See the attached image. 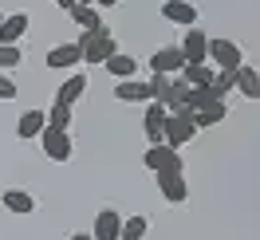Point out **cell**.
I'll list each match as a JSON object with an SVG mask.
<instances>
[{"instance_id":"obj_1","label":"cell","mask_w":260,"mask_h":240,"mask_svg":"<svg viewBox=\"0 0 260 240\" xmlns=\"http://www.w3.org/2000/svg\"><path fill=\"white\" fill-rule=\"evenodd\" d=\"M83 51V63H103L107 55H114L118 51V44H114V32L107 28V24H99V28H87V32L75 40Z\"/></svg>"},{"instance_id":"obj_2","label":"cell","mask_w":260,"mask_h":240,"mask_svg":"<svg viewBox=\"0 0 260 240\" xmlns=\"http://www.w3.org/2000/svg\"><path fill=\"white\" fill-rule=\"evenodd\" d=\"M193 134H197V126H193V118H189V111H185V107L166 111V126H162V142H166V146L181 150V146L189 142Z\"/></svg>"},{"instance_id":"obj_3","label":"cell","mask_w":260,"mask_h":240,"mask_svg":"<svg viewBox=\"0 0 260 240\" xmlns=\"http://www.w3.org/2000/svg\"><path fill=\"white\" fill-rule=\"evenodd\" d=\"M209 59L217 71H237L244 63V51L241 44H233V40H209Z\"/></svg>"},{"instance_id":"obj_4","label":"cell","mask_w":260,"mask_h":240,"mask_svg":"<svg viewBox=\"0 0 260 240\" xmlns=\"http://www.w3.org/2000/svg\"><path fill=\"white\" fill-rule=\"evenodd\" d=\"M142 165L154 169V174H162V169H181V154L174 146H166V142H154L146 154H142Z\"/></svg>"},{"instance_id":"obj_5","label":"cell","mask_w":260,"mask_h":240,"mask_svg":"<svg viewBox=\"0 0 260 240\" xmlns=\"http://www.w3.org/2000/svg\"><path fill=\"white\" fill-rule=\"evenodd\" d=\"M40 146H44V154H48L51 161H67L71 158V134L67 130H40Z\"/></svg>"},{"instance_id":"obj_6","label":"cell","mask_w":260,"mask_h":240,"mask_svg":"<svg viewBox=\"0 0 260 240\" xmlns=\"http://www.w3.org/2000/svg\"><path fill=\"white\" fill-rule=\"evenodd\" d=\"M158 189H162V197L170 205H181V201L189 197V185H185L181 169H162V174H158Z\"/></svg>"},{"instance_id":"obj_7","label":"cell","mask_w":260,"mask_h":240,"mask_svg":"<svg viewBox=\"0 0 260 240\" xmlns=\"http://www.w3.org/2000/svg\"><path fill=\"white\" fill-rule=\"evenodd\" d=\"M178 48H181V55H185V63H205V59H209V36L201 32V28H189Z\"/></svg>"},{"instance_id":"obj_8","label":"cell","mask_w":260,"mask_h":240,"mask_svg":"<svg viewBox=\"0 0 260 240\" xmlns=\"http://www.w3.org/2000/svg\"><path fill=\"white\" fill-rule=\"evenodd\" d=\"M181 67H185V55H181L178 44H170V48H158L150 55V71H162V75H178Z\"/></svg>"},{"instance_id":"obj_9","label":"cell","mask_w":260,"mask_h":240,"mask_svg":"<svg viewBox=\"0 0 260 240\" xmlns=\"http://www.w3.org/2000/svg\"><path fill=\"white\" fill-rule=\"evenodd\" d=\"M114 98H118V102H150V98H154V87L142 83V79H118Z\"/></svg>"},{"instance_id":"obj_10","label":"cell","mask_w":260,"mask_h":240,"mask_svg":"<svg viewBox=\"0 0 260 240\" xmlns=\"http://www.w3.org/2000/svg\"><path fill=\"white\" fill-rule=\"evenodd\" d=\"M75 63H83L79 44H55V48L48 51V67L51 71H67V67H75Z\"/></svg>"},{"instance_id":"obj_11","label":"cell","mask_w":260,"mask_h":240,"mask_svg":"<svg viewBox=\"0 0 260 240\" xmlns=\"http://www.w3.org/2000/svg\"><path fill=\"white\" fill-rule=\"evenodd\" d=\"M28 24H32L28 12H12V16H4V20H0V44H20L24 32H28Z\"/></svg>"},{"instance_id":"obj_12","label":"cell","mask_w":260,"mask_h":240,"mask_svg":"<svg viewBox=\"0 0 260 240\" xmlns=\"http://www.w3.org/2000/svg\"><path fill=\"white\" fill-rule=\"evenodd\" d=\"M162 126H166V107L162 102H146V118H142V130H146V142H162Z\"/></svg>"},{"instance_id":"obj_13","label":"cell","mask_w":260,"mask_h":240,"mask_svg":"<svg viewBox=\"0 0 260 240\" xmlns=\"http://www.w3.org/2000/svg\"><path fill=\"white\" fill-rule=\"evenodd\" d=\"M162 16L170 20V24H185V28H193V24H197V8L189 4V0H166V4H162Z\"/></svg>"},{"instance_id":"obj_14","label":"cell","mask_w":260,"mask_h":240,"mask_svg":"<svg viewBox=\"0 0 260 240\" xmlns=\"http://www.w3.org/2000/svg\"><path fill=\"white\" fill-rule=\"evenodd\" d=\"M118 228H122V217H118L114 209H103L95 217V232H91V236L95 240H118Z\"/></svg>"},{"instance_id":"obj_15","label":"cell","mask_w":260,"mask_h":240,"mask_svg":"<svg viewBox=\"0 0 260 240\" xmlns=\"http://www.w3.org/2000/svg\"><path fill=\"white\" fill-rule=\"evenodd\" d=\"M103 67L111 71V79H134V71H138V59L134 55H122V51H114L103 59Z\"/></svg>"},{"instance_id":"obj_16","label":"cell","mask_w":260,"mask_h":240,"mask_svg":"<svg viewBox=\"0 0 260 240\" xmlns=\"http://www.w3.org/2000/svg\"><path fill=\"white\" fill-rule=\"evenodd\" d=\"M233 87H241L244 98H256V95H260V75H256V67L241 63L237 71H233Z\"/></svg>"},{"instance_id":"obj_17","label":"cell","mask_w":260,"mask_h":240,"mask_svg":"<svg viewBox=\"0 0 260 240\" xmlns=\"http://www.w3.org/2000/svg\"><path fill=\"white\" fill-rule=\"evenodd\" d=\"M209 102H225V98L217 95V87H189V91H185V102H181V107H185V111H201V107H209Z\"/></svg>"},{"instance_id":"obj_18","label":"cell","mask_w":260,"mask_h":240,"mask_svg":"<svg viewBox=\"0 0 260 240\" xmlns=\"http://www.w3.org/2000/svg\"><path fill=\"white\" fill-rule=\"evenodd\" d=\"M0 201H4V209H8V213H20V217H24V213H36V197L28 189H4V197H0Z\"/></svg>"},{"instance_id":"obj_19","label":"cell","mask_w":260,"mask_h":240,"mask_svg":"<svg viewBox=\"0 0 260 240\" xmlns=\"http://www.w3.org/2000/svg\"><path fill=\"white\" fill-rule=\"evenodd\" d=\"M83 91H87V75H83V71H75V75H71V79L55 91V102L71 107V102H79V98H83Z\"/></svg>"},{"instance_id":"obj_20","label":"cell","mask_w":260,"mask_h":240,"mask_svg":"<svg viewBox=\"0 0 260 240\" xmlns=\"http://www.w3.org/2000/svg\"><path fill=\"white\" fill-rule=\"evenodd\" d=\"M48 126V118H44V111H24L16 122V138H40V130Z\"/></svg>"},{"instance_id":"obj_21","label":"cell","mask_w":260,"mask_h":240,"mask_svg":"<svg viewBox=\"0 0 260 240\" xmlns=\"http://www.w3.org/2000/svg\"><path fill=\"white\" fill-rule=\"evenodd\" d=\"M178 75H181L185 83H189V87H209L217 71H213V67H209V59H205V63H185V67L178 71Z\"/></svg>"},{"instance_id":"obj_22","label":"cell","mask_w":260,"mask_h":240,"mask_svg":"<svg viewBox=\"0 0 260 240\" xmlns=\"http://www.w3.org/2000/svg\"><path fill=\"white\" fill-rule=\"evenodd\" d=\"M189 118H193L197 130H209L225 118V102H209V107H201V111H189Z\"/></svg>"},{"instance_id":"obj_23","label":"cell","mask_w":260,"mask_h":240,"mask_svg":"<svg viewBox=\"0 0 260 240\" xmlns=\"http://www.w3.org/2000/svg\"><path fill=\"white\" fill-rule=\"evenodd\" d=\"M150 232V221L146 217H126L122 228H118V240H142Z\"/></svg>"},{"instance_id":"obj_24","label":"cell","mask_w":260,"mask_h":240,"mask_svg":"<svg viewBox=\"0 0 260 240\" xmlns=\"http://www.w3.org/2000/svg\"><path fill=\"white\" fill-rule=\"evenodd\" d=\"M67 12H71V20L79 24L83 32H87V28H99V24H103V20H99V12L91 8V4H71Z\"/></svg>"},{"instance_id":"obj_25","label":"cell","mask_w":260,"mask_h":240,"mask_svg":"<svg viewBox=\"0 0 260 240\" xmlns=\"http://www.w3.org/2000/svg\"><path fill=\"white\" fill-rule=\"evenodd\" d=\"M44 118H48V130H67L71 126V107L51 102V111H44Z\"/></svg>"},{"instance_id":"obj_26","label":"cell","mask_w":260,"mask_h":240,"mask_svg":"<svg viewBox=\"0 0 260 240\" xmlns=\"http://www.w3.org/2000/svg\"><path fill=\"white\" fill-rule=\"evenodd\" d=\"M24 63V51L20 44H0V71H12V67Z\"/></svg>"},{"instance_id":"obj_27","label":"cell","mask_w":260,"mask_h":240,"mask_svg":"<svg viewBox=\"0 0 260 240\" xmlns=\"http://www.w3.org/2000/svg\"><path fill=\"white\" fill-rule=\"evenodd\" d=\"M213 87H217V95L225 98L229 91H233V71H217V75H213Z\"/></svg>"},{"instance_id":"obj_28","label":"cell","mask_w":260,"mask_h":240,"mask_svg":"<svg viewBox=\"0 0 260 240\" xmlns=\"http://www.w3.org/2000/svg\"><path fill=\"white\" fill-rule=\"evenodd\" d=\"M0 98H16V83L8 79L4 71H0Z\"/></svg>"},{"instance_id":"obj_29","label":"cell","mask_w":260,"mask_h":240,"mask_svg":"<svg viewBox=\"0 0 260 240\" xmlns=\"http://www.w3.org/2000/svg\"><path fill=\"white\" fill-rule=\"evenodd\" d=\"M91 4H99V8H114L118 0H91Z\"/></svg>"},{"instance_id":"obj_30","label":"cell","mask_w":260,"mask_h":240,"mask_svg":"<svg viewBox=\"0 0 260 240\" xmlns=\"http://www.w3.org/2000/svg\"><path fill=\"white\" fill-rule=\"evenodd\" d=\"M71 240H95L91 232H71Z\"/></svg>"},{"instance_id":"obj_31","label":"cell","mask_w":260,"mask_h":240,"mask_svg":"<svg viewBox=\"0 0 260 240\" xmlns=\"http://www.w3.org/2000/svg\"><path fill=\"white\" fill-rule=\"evenodd\" d=\"M55 4H59V8H71V4H75V0H55Z\"/></svg>"},{"instance_id":"obj_32","label":"cell","mask_w":260,"mask_h":240,"mask_svg":"<svg viewBox=\"0 0 260 240\" xmlns=\"http://www.w3.org/2000/svg\"><path fill=\"white\" fill-rule=\"evenodd\" d=\"M75 4H91V0H75Z\"/></svg>"},{"instance_id":"obj_33","label":"cell","mask_w":260,"mask_h":240,"mask_svg":"<svg viewBox=\"0 0 260 240\" xmlns=\"http://www.w3.org/2000/svg\"><path fill=\"white\" fill-rule=\"evenodd\" d=\"M0 20H4V12H0Z\"/></svg>"}]
</instances>
